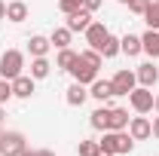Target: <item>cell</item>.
Returning <instances> with one entry per match:
<instances>
[{
	"instance_id": "f1b7e54d",
	"label": "cell",
	"mask_w": 159,
	"mask_h": 156,
	"mask_svg": "<svg viewBox=\"0 0 159 156\" xmlns=\"http://www.w3.org/2000/svg\"><path fill=\"white\" fill-rule=\"evenodd\" d=\"M125 6H129V9H132V12H135V16H144V9H147V6H150V0H129V3H125Z\"/></svg>"
},
{
	"instance_id": "ffe728a7",
	"label": "cell",
	"mask_w": 159,
	"mask_h": 156,
	"mask_svg": "<svg viewBox=\"0 0 159 156\" xmlns=\"http://www.w3.org/2000/svg\"><path fill=\"white\" fill-rule=\"evenodd\" d=\"M107 117H110V107H98V110H92V117H89L92 129H95V132H107Z\"/></svg>"
},
{
	"instance_id": "8d00e7d4",
	"label": "cell",
	"mask_w": 159,
	"mask_h": 156,
	"mask_svg": "<svg viewBox=\"0 0 159 156\" xmlns=\"http://www.w3.org/2000/svg\"><path fill=\"white\" fill-rule=\"evenodd\" d=\"M0 119H3V104H0Z\"/></svg>"
},
{
	"instance_id": "83f0119b",
	"label": "cell",
	"mask_w": 159,
	"mask_h": 156,
	"mask_svg": "<svg viewBox=\"0 0 159 156\" xmlns=\"http://www.w3.org/2000/svg\"><path fill=\"white\" fill-rule=\"evenodd\" d=\"M95 150H98V141H80V147H77L80 156H92Z\"/></svg>"
},
{
	"instance_id": "d4e9b609",
	"label": "cell",
	"mask_w": 159,
	"mask_h": 156,
	"mask_svg": "<svg viewBox=\"0 0 159 156\" xmlns=\"http://www.w3.org/2000/svg\"><path fill=\"white\" fill-rule=\"evenodd\" d=\"M80 55H83V61H89L92 67H101V64H104V58H101V52H98V49H92V46H89V49H83Z\"/></svg>"
},
{
	"instance_id": "d590c367",
	"label": "cell",
	"mask_w": 159,
	"mask_h": 156,
	"mask_svg": "<svg viewBox=\"0 0 159 156\" xmlns=\"http://www.w3.org/2000/svg\"><path fill=\"white\" fill-rule=\"evenodd\" d=\"M21 156H37V150H25V153H21Z\"/></svg>"
},
{
	"instance_id": "3957f363",
	"label": "cell",
	"mask_w": 159,
	"mask_h": 156,
	"mask_svg": "<svg viewBox=\"0 0 159 156\" xmlns=\"http://www.w3.org/2000/svg\"><path fill=\"white\" fill-rule=\"evenodd\" d=\"M67 74L74 77V83H83V86H92V83L98 80V67H92L89 61H83V55H77Z\"/></svg>"
},
{
	"instance_id": "ba28073f",
	"label": "cell",
	"mask_w": 159,
	"mask_h": 156,
	"mask_svg": "<svg viewBox=\"0 0 159 156\" xmlns=\"http://www.w3.org/2000/svg\"><path fill=\"white\" fill-rule=\"evenodd\" d=\"M135 77H138V83H141V86L153 89V86H156V80H159V67L153 64V61H144V64H138Z\"/></svg>"
},
{
	"instance_id": "2e32d148",
	"label": "cell",
	"mask_w": 159,
	"mask_h": 156,
	"mask_svg": "<svg viewBox=\"0 0 159 156\" xmlns=\"http://www.w3.org/2000/svg\"><path fill=\"white\" fill-rule=\"evenodd\" d=\"M141 49L150 55V58H159V31H144V37H141Z\"/></svg>"
},
{
	"instance_id": "44dd1931",
	"label": "cell",
	"mask_w": 159,
	"mask_h": 156,
	"mask_svg": "<svg viewBox=\"0 0 159 156\" xmlns=\"http://www.w3.org/2000/svg\"><path fill=\"white\" fill-rule=\"evenodd\" d=\"M49 74H52V64L46 61V55H43V58H34V61H31V77H34V80H46Z\"/></svg>"
},
{
	"instance_id": "cb8c5ba5",
	"label": "cell",
	"mask_w": 159,
	"mask_h": 156,
	"mask_svg": "<svg viewBox=\"0 0 159 156\" xmlns=\"http://www.w3.org/2000/svg\"><path fill=\"white\" fill-rule=\"evenodd\" d=\"M144 21H147V28H150V31H159V3L150 0V6L144 9Z\"/></svg>"
},
{
	"instance_id": "ac0fdd59",
	"label": "cell",
	"mask_w": 159,
	"mask_h": 156,
	"mask_svg": "<svg viewBox=\"0 0 159 156\" xmlns=\"http://www.w3.org/2000/svg\"><path fill=\"white\" fill-rule=\"evenodd\" d=\"M6 19L16 21V25L25 21V19H28V3H25V0H12V3H6Z\"/></svg>"
},
{
	"instance_id": "7c38bea8",
	"label": "cell",
	"mask_w": 159,
	"mask_h": 156,
	"mask_svg": "<svg viewBox=\"0 0 159 156\" xmlns=\"http://www.w3.org/2000/svg\"><path fill=\"white\" fill-rule=\"evenodd\" d=\"M86 98H89V89H86L83 83H70V86H67L64 101H67L70 107H83V104H86Z\"/></svg>"
},
{
	"instance_id": "d6986e66",
	"label": "cell",
	"mask_w": 159,
	"mask_h": 156,
	"mask_svg": "<svg viewBox=\"0 0 159 156\" xmlns=\"http://www.w3.org/2000/svg\"><path fill=\"white\" fill-rule=\"evenodd\" d=\"M70 37H74V31L64 25V28H55V31L49 34V43H52L55 49H67V46H70Z\"/></svg>"
},
{
	"instance_id": "836d02e7",
	"label": "cell",
	"mask_w": 159,
	"mask_h": 156,
	"mask_svg": "<svg viewBox=\"0 0 159 156\" xmlns=\"http://www.w3.org/2000/svg\"><path fill=\"white\" fill-rule=\"evenodd\" d=\"M37 156H55L52 150H37Z\"/></svg>"
},
{
	"instance_id": "f546056e",
	"label": "cell",
	"mask_w": 159,
	"mask_h": 156,
	"mask_svg": "<svg viewBox=\"0 0 159 156\" xmlns=\"http://www.w3.org/2000/svg\"><path fill=\"white\" fill-rule=\"evenodd\" d=\"M101 6V0H83V9H89V12H95Z\"/></svg>"
},
{
	"instance_id": "9c48e42d",
	"label": "cell",
	"mask_w": 159,
	"mask_h": 156,
	"mask_svg": "<svg viewBox=\"0 0 159 156\" xmlns=\"http://www.w3.org/2000/svg\"><path fill=\"white\" fill-rule=\"evenodd\" d=\"M83 34H86V43H89L92 49H101V43H104V37H107L110 31H107V28H104L101 21H92V25H89V28H86Z\"/></svg>"
},
{
	"instance_id": "603a6c76",
	"label": "cell",
	"mask_w": 159,
	"mask_h": 156,
	"mask_svg": "<svg viewBox=\"0 0 159 156\" xmlns=\"http://www.w3.org/2000/svg\"><path fill=\"white\" fill-rule=\"evenodd\" d=\"M80 52H74L70 46L67 49H58V58H55V67L58 71H70V64H74V58H77Z\"/></svg>"
},
{
	"instance_id": "30bf717a",
	"label": "cell",
	"mask_w": 159,
	"mask_h": 156,
	"mask_svg": "<svg viewBox=\"0 0 159 156\" xmlns=\"http://www.w3.org/2000/svg\"><path fill=\"white\" fill-rule=\"evenodd\" d=\"M89 95L95 98V101H110L116 92H113V83H110V80H95V83L89 86Z\"/></svg>"
},
{
	"instance_id": "484cf974",
	"label": "cell",
	"mask_w": 159,
	"mask_h": 156,
	"mask_svg": "<svg viewBox=\"0 0 159 156\" xmlns=\"http://www.w3.org/2000/svg\"><path fill=\"white\" fill-rule=\"evenodd\" d=\"M58 9L64 12V16H70V12L83 9V0H58Z\"/></svg>"
},
{
	"instance_id": "9a60e30c",
	"label": "cell",
	"mask_w": 159,
	"mask_h": 156,
	"mask_svg": "<svg viewBox=\"0 0 159 156\" xmlns=\"http://www.w3.org/2000/svg\"><path fill=\"white\" fill-rule=\"evenodd\" d=\"M49 49H52V43H49V37H43V34H34V37L28 40V52L34 58H43Z\"/></svg>"
},
{
	"instance_id": "8992f818",
	"label": "cell",
	"mask_w": 159,
	"mask_h": 156,
	"mask_svg": "<svg viewBox=\"0 0 159 156\" xmlns=\"http://www.w3.org/2000/svg\"><path fill=\"white\" fill-rule=\"evenodd\" d=\"M110 83H113V92H116V95H129V92L138 86V77H135V71L122 67V71H116V74H113V80H110Z\"/></svg>"
},
{
	"instance_id": "ab89813d",
	"label": "cell",
	"mask_w": 159,
	"mask_h": 156,
	"mask_svg": "<svg viewBox=\"0 0 159 156\" xmlns=\"http://www.w3.org/2000/svg\"><path fill=\"white\" fill-rule=\"evenodd\" d=\"M153 3H159V0H153Z\"/></svg>"
},
{
	"instance_id": "7402d4cb",
	"label": "cell",
	"mask_w": 159,
	"mask_h": 156,
	"mask_svg": "<svg viewBox=\"0 0 159 156\" xmlns=\"http://www.w3.org/2000/svg\"><path fill=\"white\" fill-rule=\"evenodd\" d=\"M101 58H113V55H119V37H113V34H107L104 37V43H101Z\"/></svg>"
},
{
	"instance_id": "d6a6232c",
	"label": "cell",
	"mask_w": 159,
	"mask_h": 156,
	"mask_svg": "<svg viewBox=\"0 0 159 156\" xmlns=\"http://www.w3.org/2000/svg\"><path fill=\"white\" fill-rule=\"evenodd\" d=\"M0 19H6V3L0 0Z\"/></svg>"
},
{
	"instance_id": "e575fe53",
	"label": "cell",
	"mask_w": 159,
	"mask_h": 156,
	"mask_svg": "<svg viewBox=\"0 0 159 156\" xmlns=\"http://www.w3.org/2000/svg\"><path fill=\"white\" fill-rule=\"evenodd\" d=\"M153 110H156V113H159V95L153 98Z\"/></svg>"
},
{
	"instance_id": "52a82bcc",
	"label": "cell",
	"mask_w": 159,
	"mask_h": 156,
	"mask_svg": "<svg viewBox=\"0 0 159 156\" xmlns=\"http://www.w3.org/2000/svg\"><path fill=\"white\" fill-rule=\"evenodd\" d=\"M125 132L135 138V141H144V138H150V135H153V122L144 117V113H138V117H132V119H129V129H125Z\"/></svg>"
},
{
	"instance_id": "8fae6325",
	"label": "cell",
	"mask_w": 159,
	"mask_h": 156,
	"mask_svg": "<svg viewBox=\"0 0 159 156\" xmlns=\"http://www.w3.org/2000/svg\"><path fill=\"white\" fill-rule=\"evenodd\" d=\"M107 129H110V132H122V129H129V110H125V107H110Z\"/></svg>"
},
{
	"instance_id": "7a4b0ae2",
	"label": "cell",
	"mask_w": 159,
	"mask_h": 156,
	"mask_svg": "<svg viewBox=\"0 0 159 156\" xmlns=\"http://www.w3.org/2000/svg\"><path fill=\"white\" fill-rule=\"evenodd\" d=\"M21 71H25V52L6 49V52L0 55V77L3 80H16V77H21Z\"/></svg>"
},
{
	"instance_id": "5bb4252c",
	"label": "cell",
	"mask_w": 159,
	"mask_h": 156,
	"mask_svg": "<svg viewBox=\"0 0 159 156\" xmlns=\"http://www.w3.org/2000/svg\"><path fill=\"white\" fill-rule=\"evenodd\" d=\"M89 25H92V12H89V9H77V12L67 16V28H70L74 34H77V31H86Z\"/></svg>"
},
{
	"instance_id": "4316f807",
	"label": "cell",
	"mask_w": 159,
	"mask_h": 156,
	"mask_svg": "<svg viewBox=\"0 0 159 156\" xmlns=\"http://www.w3.org/2000/svg\"><path fill=\"white\" fill-rule=\"evenodd\" d=\"M9 98H12V83H9V80H3V77H0V104H6Z\"/></svg>"
},
{
	"instance_id": "74e56055",
	"label": "cell",
	"mask_w": 159,
	"mask_h": 156,
	"mask_svg": "<svg viewBox=\"0 0 159 156\" xmlns=\"http://www.w3.org/2000/svg\"><path fill=\"white\" fill-rule=\"evenodd\" d=\"M0 144H3V129H0Z\"/></svg>"
},
{
	"instance_id": "5b68a950",
	"label": "cell",
	"mask_w": 159,
	"mask_h": 156,
	"mask_svg": "<svg viewBox=\"0 0 159 156\" xmlns=\"http://www.w3.org/2000/svg\"><path fill=\"white\" fill-rule=\"evenodd\" d=\"M28 150V141L21 132H3V144H0V156H21Z\"/></svg>"
},
{
	"instance_id": "e0dca14e",
	"label": "cell",
	"mask_w": 159,
	"mask_h": 156,
	"mask_svg": "<svg viewBox=\"0 0 159 156\" xmlns=\"http://www.w3.org/2000/svg\"><path fill=\"white\" fill-rule=\"evenodd\" d=\"M119 52H125L129 58L141 55V52H144V49H141V37H135V34H125V37H119Z\"/></svg>"
},
{
	"instance_id": "6da1fadb",
	"label": "cell",
	"mask_w": 159,
	"mask_h": 156,
	"mask_svg": "<svg viewBox=\"0 0 159 156\" xmlns=\"http://www.w3.org/2000/svg\"><path fill=\"white\" fill-rule=\"evenodd\" d=\"M98 144L104 147V150H110L113 156H116V153H132V150H135V138L129 135L125 129H122V132H110V129H107Z\"/></svg>"
},
{
	"instance_id": "f35d334b",
	"label": "cell",
	"mask_w": 159,
	"mask_h": 156,
	"mask_svg": "<svg viewBox=\"0 0 159 156\" xmlns=\"http://www.w3.org/2000/svg\"><path fill=\"white\" fill-rule=\"evenodd\" d=\"M119 3H129V0H119Z\"/></svg>"
},
{
	"instance_id": "1f68e13d",
	"label": "cell",
	"mask_w": 159,
	"mask_h": 156,
	"mask_svg": "<svg viewBox=\"0 0 159 156\" xmlns=\"http://www.w3.org/2000/svg\"><path fill=\"white\" fill-rule=\"evenodd\" d=\"M153 138H156V141H159V117L153 119Z\"/></svg>"
},
{
	"instance_id": "277c9868",
	"label": "cell",
	"mask_w": 159,
	"mask_h": 156,
	"mask_svg": "<svg viewBox=\"0 0 159 156\" xmlns=\"http://www.w3.org/2000/svg\"><path fill=\"white\" fill-rule=\"evenodd\" d=\"M153 92L147 89V86H135L132 92H129V101H132V110L135 113H150L153 110Z\"/></svg>"
},
{
	"instance_id": "4dcf8cb0",
	"label": "cell",
	"mask_w": 159,
	"mask_h": 156,
	"mask_svg": "<svg viewBox=\"0 0 159 156\" xmlns=\"http://www.w3.org/2000/svg\"><path fill=\"white\" fill-rule=\"evenodd\" d=\"M92 156H113V153H110V150H104V147H101V144H98V150H95V153H92Z\"/></svg>"
},
{
	"instance_id": "4fadbf2b",
	"label": "cell",
	"mask_w": 159,
	"mask_h": 156,
	"mask_svg": "<svg viewBox=\"0 0 159 156\" xmlns=\"http://www.w3.org/2000/svg\"><path fill=\"white\" fill-rule=\"evenodd\" d=\"M9 83H12V95H16V98H31V95H34V77L21 74V77L9 80Z\"/></svg>"
}]
</instances>
